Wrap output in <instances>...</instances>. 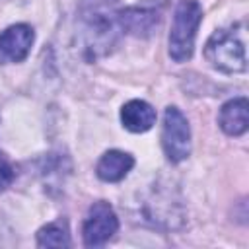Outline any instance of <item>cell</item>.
Masks as SVG:
<instances>
[{"instance_id": "obj_1", "label": "cell", "mask_w": 249, "mask_h": 249, "mask_svg": "<svg viewBox=\"0 0 249 249\" xmlns=\"http://www.w3.org/2000/svg\"><path fill=\"white\" fill-rule=\"evenodd\" d=\"M200 19H202V8L196 0H181L177 4L169 33V54L173 60L185 62L193 56L195 37Z\"/></svg>"}, {"instance_id": "obj_2", "label": "cell", "mask_w": 249, "mask_h": 249, "mask_svg": "<svg viewBox=\"0 0 249 249\" xmlns=\"http://www.w3.org/2000/svg\"><path fill=\"white\" fill-rule=\"evenodd\" d=\"M204 56L214 68L228 74L243 72L247 68L245 45L237 39L233 31L228 29H220L208 39L204 47Z\"/></svg>"}, {"instance_id": "obj_3", "label": "cell", "mask_w": 249, "mask_h": 249, "mask_svg": "<svg viewBox=\"0 0 249 249\" xmlns=\"http://www.w3.org/2000/svg\"><path fill=\"white\" fill-rule=\"evenodd\" d=\"M161 146L169 161L179 163L191 154V128L177 107H167L161 126Z\"/></svg>"}, {"instance_id": "obj_4", "label": "cell", "mask_w": 249, "mask_h": 249, "mask_svg": "<svg viewBox=\"0 0 249 249\" xmlns=\"http://www.w3.org/2000/svg\"><path fill=\"white\" fill-rule=\"evenodd\" d=\"M119 230V220L109 202H93L86 214L82 235L86 247H99L105 245Z\"/></svg>"}, {"instance_id": "obj_5", "label": "cell", "mask_w": 249, "mask_h": 249, "mask_svg": "<svg viewBox=\"0 0 249 249\" xmlns=\"http://www.w3.org/2000/svg\"><path fill=\"white\" fill-rule=\"evenodd\" d=\"M33 29L25 23H16L0 33V62H21L33 45Z\"/></svg>"}, {"instance_id": "obj_6", "label": "cell", "mask_w": 249, "mask_h": 249, "mask_svg": "<svg viewBox=\"0 0 249 249\" xmlns=\"http://www.w3.org/2000/svg\"><path fill=\"white\" fill-rule=\"evenodd\" d=\"M132 165H134V158L130 154L121 152V150H109L97 161L95 171H97V177L101 181L117 183V181H121L128 175Z\"/></svg>"}, {"instance_id": "obj_7", "label": "cell", "mask_w": 249, "mask_h": 249, "mask_svg": "<svg viewBox=\"0 0 249 249\" xmlns=\"http://www.w3.org/2000/svg\"><path fill=\"white\" fill-rule=\"evenodd\" d=\"M121 121L130 132H146L156 123V109L142 99H132L121 109Z\"/></svg>"}, {"instance_id": "obj_8", "label": "cell", "mask_w": 249, "mask_h": 249, "mask_svg": "<svg viewBox=\"0 0 249 249\" xmlns=\"http://www.w3.org/2000/svg\"><path fill=\"white\" fill-rule=\"evenodd\" d=\"M220 128L230 136H239L247 130V99L233 97L222 105L218 117Z\"/></svg>"}, {"instance_id": "obj_9", "label": "cell", "mask_w": 249, "mask_h": 249, "mask_svg": "<svg viewBox=\"0 0 249 249\" xmlns=\"http://www.w3.org/2000/svg\"><path fill=\"white\" fill-rule=\"evenodd\" d=\"M158 23V16L150 10H140V8H128L119 14V25L126 29L128 33L134 35H146L150 29Z\"/></svg>"}, {"instance_id": "obj_10", "label": "cell", "mask_w": 249, "mask_h": 249, "mask_svg": "<svg viewBox=\"0 0 249 249\" xmlns=\"http://www.w3.org/2000/svg\"><path fill=\"white\" fill-rule=\"evenodd\" d=\"M37 245L39 247H68L70 233L64 222H51L37 231Z\"/></svg>"}, {"instance_id": "obj_11", "label": "cell", "mask_w": 249, "mask_h": 249, "mask_svg": "<svg viewBox=\"0 0 249 249\" xmlns=\"http://www.w3.org/2000/svg\"><path fill=\"white\" fill-rule=\"evenodd\" d=\"M14 177H16V171L10 163V160L0 152V191L8 189L14 181Z\"/></svg>"}]
</instances>
